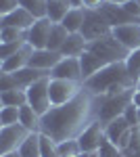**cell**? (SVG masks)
<instances>
[{
    "instance_id": "obj_1",
    "label": "cell",
    "mask_w": 140,
    "mask_h": 157,
    "mask_svg": "<svg viewBox=\"0 0 140 157\" xmlns=\"http://www.w3.org/2000/svg\"><path fill=\"white\" fill-rule=\"evenodd\" d=\"M94 120H96V97L84 86V90L73 101L61 107H52L46 115H42L40 132L57 143H65L78 138Z\"/></svg>"
},
{
    "instance_id": "obj_2",
    "label": "cell",
    "mask_w": 140,
    "mask_h": 157,
    "mask_svg": "<svg viewBox=\"0 0 140 157\" xmlns=\"http://www.w3.org/2000/svg\"><path fill=\"white\" fill-rule=\"evenodd\" d=\"M128 55H130V50L126 46H121L113 36H105V38H98V40L88 42L84 55L80 57L84 80H88L90 75L100 71L103 67H109L113 63L126 61Z\"/></svg>"
},
{
    "instance_id": "obj_3",
    "label": "cell",
    "mask_w": 140,
    "mask_h": 157,
    "mask_svg": "<svg viewBox=\"0 0 140 157\" xmlns=\"http://www.w3.org/2000/svg\"><path fill=\"white\" fill-rule=\"evenodd\" d=\"M84 86L96 97H100V94H119L123 90L136 88V84L130 80V75H128L126 61L113 63L109 67H103L100 71H96L88 80H84Z\"/></svg>"
},
{
    "instance_id": "obj_4",
    "label": "cell",
    "mask_w": 140,
    "mask_h": 157,
    "mask_svg": "<svg viewBox=\"0 0 140 157\" xmlns=\"http://www.w3.org/2000/svg\"><path fill=\"white\" fill-rule=\"evenodd\" d=\"M136 88L132 90H123L119 94H100L96 97V120H100L103 124H109L115 117H121L123 111L128 109V105H132Z\"/></svg>"
},
{
    "instance_id": "obj_5",
    "label": "cell",
    "mask_w": 140,
    "mask_h": 157,
    "mask_svg": "<svg viewBox=\"0 0 140 157\" xmlns=\"http://www.w3.org/2000/svg\"><path fill=\"white\" fill-rule=\"evenodd\" d=\"M50 71H44V69H36V67H23L19 71L13 73H0V92L2 90H13V88H27L34 82L42 80V78H48Z\"/></svg>"
},
{
    "instance_id": "obj_6",
    "label": "cell",
    "mask_w": 140,
    "mask_h": 157,
    "mask_svg": "<svg viewBox=\"0 0 140 157\" xmlns=\"http://www.w3.org/2000/svg\"><path fill=\"white\" fill-rule=\"evenodd\" d=\"M82 90H84L82 82H71V80H57V78H50V84H48V94H50L52 107H61V105L73 101Z\"/></svg>"
},
{
    "instance_id": "obj_7",
    "label": "cell",
    "mask_w": 140,
    "mask_h": 157,
    "mask_svg": "<svg viewBox=\"0 0 140 157\" xmlns=\"http://www.w3.org/2000/svg\"><path fill=\"white\" fill-rule=\"evenodd\" d=\"M48 84H50V75L48 78H42L34 82L32 86H27V105L34 107V111L42 117L46 115L48 111L52 109V103H50V94H48Z\"/></svg>"
},
{
    "instance_id": "obj_8",
    "label": "cell",
    "mask_w": 140,
    "mask_h": 157,
    "mask_svg": "<svg viewBox=\"0 0 140 157\" xmlns=\"http://www.w3.org/2000/svg\"><path fill=\"white\" fill-rule=\"evenodd\" d=\"M88 42L92 40H98V38H105V36H111V27L109 23L105 21V17L100 15V11H88L86 9V21H84V27L80 32Z\"/></svg>"
},
{
    "instance_id": "obj_9",
    "label": "cell",
    "mask_w": 140,
    "mask_h": 157,
    "mask_svg": "<svg viewBox=\"0 0 140 157\" xmlns=\"http://www.w3.org/2000/svg\"><path fill=\"white\" fill-rule=\"evenodd\" d=\"M27 136H29V130L23 128L21 124L0 128V155L19 151V147L23 145V140L27 138Z\"/></svg>"
},
{
    "instance_id": "obj_10",
    "label": "cell",
    "mask_w": 140,
    "mask_h": 157,
    "mask_svg": "<svg viewBox=\"0 0 140 157\" xmlns=\"http://www.w3.org/2000/svg\"><path fill=\"white\" fill-rule=\"evenodd\" d=\"M105 138H107L105 136V124L100 120H94L92 124L78 136V143H80L82 153H90V151H98Z\"/></svg>"
},
{
    "instance_id": "obj_11",
    "label": "cell",
    "mask_w": 140,
    "mask_h": 157,
    "mask_svg": "<svg viewBox=\"0 0 140 157\" xmlns=\"http://www.w3.org/2000/svg\"><path fill=\"white\" fill-rule=\"evenodd\" d=\"M50 78L71 80V82H82L84 84V73H82V63H80V59H78V57H63V59L52 67Z\"/></svg>"
},
{
    "instance_id": "obj_12",
    "label": "cell",
    "mask_w": 140,
    "mask_h": 157,
    "mask_svg": "<svg viewBox=\"0 0 140 157\" xmlns=\"http://www.w3.org/2000/svg\"><path fill=\"white\" fill-rule=\"evenodd\" d=\"M111 36L115 38L121 46H126L130 52L136 50V48H140V21L113 27V29H111Z\"/></svg>"
},
{
    "instance_id": "obj_13",
    "label": "cell",
    "mask_w": 140,
    "mask_h": 157,
    "mask_svg": "<svg viewBox=\"0 0 140 157\" xmlns=\"http://www.w3.org/2000/svg\"><path fill=\"white\" fill-rule=\"evenodd\" d=\"M52 29V21L44 17V19H36V23L27 29V44L34 50H42L48 44V36Z\"/></svg>"
},
{
    "instance_id": "obj_14",
    "label": "cell",
    "mask_w": 140,
    "mask_h": 157,
    "mask_svg": "<svg viewBox=\"0 0 140 157\" xmlns=\"http://www.w3.org/2000/svg\"><path fill=\"white\" fill-rule=\"evenodd\" d=\"M100 15L105 17V21L109 23V27L113 29V27H119V25H128V23H136V19L126 13L123 6H119V4H111V2H103L100 4Z\"/></svg>"
},
{
    "instance_id": "obj_15",
    "label": "cell",
    "mask_w": 140,
    "mask_h": 157,
    "mask_svg": "<svg viewBox=\"0 0 140 157\" xmlns=\"http://www.w3.org/2000/svg\"><path fill=\"white\" fill-rule=\"evenodd\" d=\"M34 23H36V17L32 13H27L23 6L15 9L13 13L4 15V17H0V27H17V29L27 32Z\"/></svg>"
},
{
    "instance_id": "obj_16",
    "label": "cell",
    "mask_w": 140,
    "mask_h": 157,
    "mask_svg": "<svg viewBox=\"0 0 140 157\" xmlns=\"http://www.w3.org/2000/svg\"><path fill=\"white\" fill-rule=\"evenodd\" d=\"M61 59H63V55H61V52H55V50H48V48L32 50V57H29L27 67H36V69L52 71V67H55Z\"/></svg>"
},
{
    "instance_id": "obj_17",
    "label": "cell",
    "mask_w": 140,
    "mask_h": 157,
    "mask_svg": "<svg viewBox=\"0 0 140 157\" xmlns=\"http://www.w3.org/2000/svg\"><path fill=\"white\" fill-rule=\"evenodd\" d=\"M32 50H34V48H32L29 44H25L19 52H15L13 57L4 59V61H2V65H0V73H13V71H19V69L27 67L29 57H32Z\"/></svg>"
},
{
    "instance_id": "obj_18",
    "label": "cell",
    "mask_w": 140,
    "mask_h": 157,
    "mask_svg": "<svg viewBox=\"0 0 140 157\" xmlns=\"http://www.w3.org/2000/svg\"><path fill=\"white\" fill-rule=\"evenodd\" d=\"M130 130H132V126L128 124V120H126L123 115L111 120L109 124H105V136H107V140H111L113 145H119V140H121Z\"/></svg>"
},
{
    "instance_id": "obj_19",
    "label": "cell",
    "mask_w": 140,
    "mask_h": 157,
    "mask_svg": "<svg viewBox=\"0 0 140 157\" xmlns=\"http://www.w3.org/2000/svg\"><path fill=\"white\" fill-rule=\"evenodd\" d=\"M88 46V40L82 36V34H69L67 38V42H65V46L61 48V55L63 57H82L84 50Z\"/></svg>"
},
{
    "instance_id": "obj_20",
    "label": "cell",
    "mask_w": 140,
    "mask_h": 157,
    "mask_svg": "<svg viewBox=\"0 0 140 157\" xmlns=\"http://www.w3.org/2000/svg\"><path fill=\"white\" fill-rule=\"evenodd\" d=\"M86 21V9H71L67 13V17L61 21V25L69 32V34H80Z\"/></svg>"
},
{
    "instance_id": "obj_21",
    "label": "cell",
    "mask_w": 140,
    "mask_h": 157,
    "mask_svg": "<svg viewBox=\"0 0 140 157\" xmlns=\"http://www.w3.org/2000/svg\"><path fill=\"white\" fill-rule=\"evenodd\" d=\"M0 103H2V107H23V105H27V90H23V88L2 90Z\"/></svg>"
},
{
    "instance_id": "obj_22",
    "label": "cell",
    "mask_w": 140,
    "mask_h": 157,
    "mask_svg": "<svg viewBox=\"0 0 140 157\" xmlns=\"http://www.w3.org/2000/svg\"><path fill=\"white\" fill-rule=\"evenodd\" d=\"M73 6H71L69 0H48V19L52 21V23H61L65 17H67V13L71 11Z\"/></svg>"
},
{
    "instance_id": "obj_23",
    "label": "cell",
    "mask_w": 140,
    "mask_h": 157,
    "mask_svg": "<svg viewBox=\"0 0 140 157\" xmlns=\"http://www.w3.org/2000/svg\"><path fill=\"white\" fill-rule=\"evenodd\" d=\"M69 38V32L63 27L61 23H52V29H50V36H48V44L46 48L48 50H55V52H61V48L65 46Z\"/></svg>"
},
{
    "instance_id": "obj_24",
    "label": "cell",
    "mask_w": 140,
    "mask_h": 157,
    "mask_svg": "<svg viewBox=\"0 0 140 157\" xmlns=\"http://www.w3.org/2000/svg\"><path fill=\"white\" fill-rule=\"evenodd\" d=\"M19 113H21L19 124H21L23 128H27L29 132H40V121H42V117H40V115L34 111V107L23 105V107L19 109Z\"/></svg>"
},
{
    "instance_id": "obj_25",
    "label": "cell",
    "mask_w": 140,
    "mask_h": 157,
    "mask_svg": "<svg viewBox=\"0 0 140 157\" xmlns=\"http://www.w3.org/2000/svg\"><path fill=\"white\" fill-rule=\"evenodd\" d=\"M21 157H42L40 149V132H29V136L23 140V145L19 147Z\"/></svg>"
},
{
    "instance_id": "obj_26",
    "label": "cell",
    "mask_w": 140,
    "mask_h": 157,
    "mask_svg": "<svg viewBox=\"0 0 140 157\" xmlns=\"http://www.w3.org/2000/svg\"><path fill=\"white\" fill-rule=\"evenodd\" d=\"M19 6L32 13L36 19H44L48 15V0H19Z\"/></svg>"
},
{
    "instance_id": "obj_27",
    "label": "cell",
    "mask_w": 140,
    "mask_h": 157,
    "mask_svg": "<svg viewBox=\"0 0 140 157\" xmlns=\"http://www.w3.org/2000/svg\"><path fill=\"white\" fill-rule=\"evenodd\" d=\"M11 42H27V32L17 27H0V44H11Z\"/></svg>"
},
{
    "instance_id": "obj_28",
    "label": "cell",
    "mask_w": 140,
    "mask_h": 157,
    "mask_svg": "<svg viewBox=\"0 0 140 157\" xmlns=\"http://www.w3.org/2000/svg\"><path fill=\"white\" fill-rule=\"evenodd\" d=\"M126 69H128V75L134 84H138L140 80V48L132 50L126 59Z\"/></svg>"
},
{
    "instance_id": "obj_29",
    "label": "cell",
    "mask_w": 140,
    "mask_h": 157,
    "mask_svg": "<svg viewBox=\"0 0 140 157\" xmlns=\"http://www.w3.org/2000/svg\"><path fill=\"white\" fill-rule=\"evenodd\" d=\"M19 109L21 107H2L0 109V128H6V126L19 124V117H21Z\"/></svg>"
},
{
    "instance_id": "obj_30",
    "label": "cell",
    "mask_w": 140,
    "mask_h": 157,
    "mask_svg": "<svg viewBox=\"0 0 140 157\" xmlns=\"http://www.w3.org/2000/svg\"><path fill=\"white\" fill-rule=\"evenodd\" d=\"M40 149H42V157H61L59 143L42 132H40Z\"/></svg>"
},
{
    "instance_id": "obj_31",
    "label": "cell",
    "mask_w": 140,
    "mask_h": 157,
    "mask_svg": "<svg viewBox=\"0 0 140 157\" xmlns=\"http://www.w3.org/2000/svg\"><path fill=\"white\" fill-rule=\"evenodd\" d=\"M121 153H123V157H140V126L132 130V138Z\"/></svg>"
},
{
    "instance_id": "obj_32",
    "label": "cell",
    "mask_w": 140,
    "mask_h": 157,
    "mask_svg": "<svg viewBox=\"0 0 140 157\" xmlns=\"http://www.w3.org/2000/svg\"><path fill=\"white\" fill-rule=\"evenodd\" d=\"M59 151H61V157H65V155H80V153H82L78 138H73V140H65V143H59Z\"/></svg>"
},
{
    "instance_id": "obj_33",
    "label": "cell",
    "mask_w": 140,
    "mask_h": 157,
    "mask_svg": "<svg viewBox=\"0 0 140 157\" xmlns=\"http://www.w3.org/2000/svg\"><path fill=\"white\" fill-rule=\"evenodd\" d=\"M98 155L100 157H123V153H121V149L117 145H113L111 140H103V145H100V149H98Z\"/></svg>"
},
{
    "instance_id": "obj_34",
    "label": "cell",
    "mask_w": 140,
    "mask_h": 157,
    "mask_svg": "<svg viewBox=\"0 0 140 157\" xmlns=\"http://www.w3.org/2000/svg\"><path fill=\"white\" fill-rule=\"evenodd\" d=\"M27 42H11V44H0V59H9V57H13L15 52H19V50L23 48Z\"/></svg>"
},
{
    "instance_id": "obj_35",
    "label": "cell",
    "mask_w": 140,
    "mask_h": 157,
    "mask_svg": "<svg viewBox=\"0 0 140 157\" xmlns=\"http://www.w3.org/2000/svg\"><path fill=\"white\" fill-rule=\"evenodd\" d=\"M123 117L128 120V124L132 126V128H136L138 126V107L132 103V105H128V109L123 111Z\"/></svg>"
},
{
    "instance_id": "obj_36",
    "label": "cell",
    "mask_w": 140,
    "mask_h": 157,
    "mask_svg": "<svg viewBox=\"0 0 140 157\" xmlns=\"http://www.w3.org/2000/svg\"><path fill=\"white\" fill-rule=\"evenodd\" d=\"M15 9H19V0H0V17L13 13Z\"/></svg>"
},
{
    "instance_id": "obj_37",
    "label": "cell",
    "mask_w": 140,
    "mask_h": 157,
    "mask_svg": "<svg viewBox=\"0 0 140 157\" xmlns=\"http://www.w3.org/2000/svg\"><path fill=\"white\" fill-rule=\"evenodd\" d=\"M123 9H126V13H128V15H132L136 21H140V4L136 2V0L126 2V4H123Z\"/></svg>"
},
{
    "instance_id": "obj_38",
    "label": "cell",
    "mask_w": 140,
    "mask_h": 157,
    "mask_svg": "<svg viewBox=\"0 0 140 157\" xmlns=\"http://www.w3.org/2000/svg\"><path fill=\"white\" fill-rule=\"evenodd\" d=\"M103 2H105V0H84V9H88V11H96V9H100Z\"/></svg>"
},
{
    "instance_id": "obj_39",
    "label": "cell",
    "mask_w": 140,
    "mask_h": 157,
    "mask_svg": "<svg viewBox=\"0 0 140 157\" xmlns=\"http://www.w3.org/2000/svg\"><path fill=\"white\" fill-rule=\"evenodd\" d=\"M73 9H84V0H69Z\"/></svg>"
},
{
    "instance_id": "obj_40",
    "label": "cell",
    "mask_w": 140,
    "mask_h": 157,
    "mask_svg": "<svg viewBox=\"0 0 140 157\" xmlns=\"http://www.w3.org/2000/svg\"><path fill=\"white\" fill-rule=\"evenodd\" d=\"M132 103H134V105L140 109V90H136V92H134V98H132Z\"/></svg>"
},
{
    "instance_id": "obj_41",
    "label": "cell",
    "mask_w": 140,
    "mask_h": 157,
    "mask_svg": "<svg viewBox=\"0 0 140 157\" xmlns=\"http://www.w3.org/2000/svg\"><path fill=\"white\" fill-rule=\"evenodd\" d=\"M80 157H100L98 151H90V153H80Z\"/></svg>"
},
{
    "instance_id": "obj_42",
    "label": "cell",
    "mask_w": 140,
    "mask_h": 157,
    "mask_svg": "<svg viewBox=\"0 0 140 157\" xmlns=\"http://www.w3.org/2000/svg\"><path fill=\"white\" fill-rule=\"evenodd\" d=\"M105 2H111V4H119V6H123V4L130 2V0H105Z\"/></svg>"
},
{
    "instance_id": "obj_43",
    "label": "cell",
    "mask_w": 140,
    "mask_h": 157,
    "mask_svg": "<svg viewBox=\"0 0 140 157\" xmlns=\"http://www.w3.org/2000/svg\"><path fill=\"white\" fill-rule=\"evenodd\" d=\"M0 157H21V153L19 151H13V153H4V155H0Z\"/></svg>"
},
{
    "instance_id": "obj_44",
    "label": "cell",
    "mask_w": 140,
    "mask_h": 157,
    "mask_svg": "<svg viewBox=\"0 0 140 157\" xmlns=\"http://www.w3.org/2000/svg\"><path fill=\"white\" fill-rule=\"evenodd\" d=\"M136 90H140V80H138V84H136Z\"/></svg>"
},
{
    "instance_id": "obj_45",
    "label": "cell",
    "mask_w": 140,
    "mask_h": 157,
    "mask_svg": "<svg viewBox=\"0 0 140 157\" xmlns=\"http://www.w3.org/2000/svg\"><path fill=\"white\" fill-rule=\"evenodd\" d=\"M138 126H140V109H138Z\"/></svg>"
},
{
    "instance_id": "obj_46",
    "label": "cell",
    "mask_w": 140,
    "mask_h": 157,
    "mask_svg": "<svg viewBox=\"0 0 140 157\" xmlns=\"http://www.w3.org/2000/svg\"><path fill=\"white\" fill-rule=\"evenodd\" d=\"M65 157H80V155H65Z\"/></svg>"
},
{
    "instance_id": "obj_47",
    "label": "cell",
    "mask_w": 140,
    "mask_h": 157,
    "mask_svg": "<svg viewBox=\"0 0 140 157\" xmlns=\"http://www.w3.org/2000/svg\"><path fill=\"white\" fill-rule=\"evenodd\" d=\"M136 2H138V4H140V0H136Z\"/></svg>"
}]
</instances>
